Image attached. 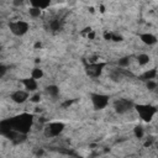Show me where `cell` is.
<instances>
[{"label": "cell", "instance_id": "1", "mask_svg": "<svg viewBox=\"0 0 158 158\" xmlns=\"http://www.w3.org/2000/svg\"><path fill=\"white\" fill-rule=\"evenodd\" d=\"M10 26V30L12 33L15 35H23L27 32L28 30V23L25 22L23 20H16V21H12L11 23H9Z\"/></svg>", "mask_w": 158, "mask_h": 158}, {"label": "cell", "instance_id": "2", "mask_svg": "<svg viewBox=\"0 0 158 158\" xmlns=\"http://www.w3.org/2000/svg\"><path fill=\"white\" fill-rule=\"evenodd\" d=\"M27 99H28V91H26L23 89L16 90L11 94V100L16 104H23V102H26Z\"/></svg>", "mask_w": 158, "mask_h": 158}, {"label": "cell", "instance_id": "3", "mask_svg": "<svg viewBox=\"0 0 158 158\" xmlns=\"http://www.w3.org/2000/svg\"><path fill=\"white\" fill-rule=\"evenodd\" d=\"M93 102L95 109H104L106 106V104L109 102L107 96H102V95H94L93 96Z\"/></svg>", "mask_w": 158, "mask_h": 158}, {"label": "cell", "instance_id": "4", "mask_svg": "<svg viewBox=\"0 0 158 158\" xmlns=\"http://www.w3.org/2000/svg\"><path fill=\"white\" fill-rule=\"evenodd\" d=\"M141 41H142L143 43H148V44H153V43L157 42L156 37H154L153 35H151V33H144V35H142V36H141Z\"/></svg>", "mask_w": 158, "mask_h": 158}, {"label": "cell", "instance_id": "5", "mask_svg": "<svg viewBox=\"0 0 158 158\" xmlns=\"http://www.w3.org/2000/svg\"><path fill=\"white\" fill-rule=\"evenodd\" d=\"M148 62H149V56L148 54H139L138 57H137V63H138V65H141V67H143V65H146V64H148Z\"/></svg>", "mask_w": 158, "mask_h": 158}, {"label": "cell", "instance_id": "6", "mask_svg": "<svg viewBox=\"0 0 158 158\" xmlns=\"http://www.w3.org/2000/svg\"><path fill=\"white\" fill-rule=\"evenodd\" d=\"M42 77H43V72H42V69H40V68H35V69H32V72H31V78H32V79L38 80V79H41Z\"/></svg>", "mask_w": 158, "mask_h": 158}, {"label": "cell", "instance_id": "7", "mask_svg": "<svg viewBox=\"0 0 158 158\" xmlns=\"http://www.w3.org/2000/svg\"><path fill=\"white\" fill-rule=\"evenodd\" d=\"M143 128L142 127H136L135 128V136L137 137V138H142L143 137Z\"/></svg>", "mask_w": 158, "mask_h": 158}, {"label": "cell", "instance_id": "8", "mask_svg": "<svg viewBox=\"0 0 158 158\" xmlns=\"http://www.w3.org/2000/svg\"><path fill=\"white\" fill-rule=\"evenodd\" d=\"M156 147H157V151H158V143H157V146H156Z\"/></svg>", "mask_w": 158, "mask_h": 158}]
</instances>
